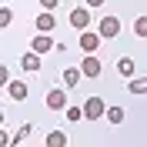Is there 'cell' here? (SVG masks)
Listing matches in <instances>:
<instances>
[{"label": "cell", "instance_id": "1", "mask_svg": "<svg viewBox=\"0 0 147 147\" xmlns=\"http://www.w3.org/2000/svg\"><path fill=\"white\" fill-rule=\"evenodd\" d=\"M104 110H107V107H104V100L97 97V94H94V97H87V104H84V117H87V120H100Z\"/></svg>", "mask_w": 147, "mask_h": 147}, {"label": "cell", "instance_id": "2", "mask_svg": "<svg viewBox=\"0 0 147 147\" xmlns=\"http://www.w3.org/2000/svg\"><path fill=\"white\" fill-rule=\"evenodd\" d=\"M30 50H37V54H47V50H57V40L50 34H44V30H40V34L34 37V40H30Z\"/></svg>", "mask_w": 147, "mask_h": 147}, {"label": "cell", "instance_id": "3", "mask_svg": "<svg viewBox=\"0 0 147 147\" xmlns=\"http://www.w3.org/2000/svg\"><path fill=\"white\" fill-rule=\"evenodd\" d=\"M100 40H104L100 34H94V30H80V40H77V44H80L84 54H94V50L100 47Z\"/></svg>", "mask_w": 147, "mask_h": 147}, {"label": "cell", "instance_id": "4", "mask_svg": "<svg viewBox=\"0 0 147 147\" xmlns=\"http://www.w3.org/2000/svg\"><path fill=\"white\" fill-rule=\"evenodd\" d=\"M97 34H100L104 40H114V37L120 34V20H117V17H104V20H100V30H97Z\"/></svg>", "mask_w": 147, "mask_h": 147}, {"label": "cell", "instance_id": "5", "mask_svg": "<svg viewBox=\"0 0 147 147\" xmlns=\"http://www.w3.org/2000/svg\"><path fill=\"white\" fill-rule=\"evenodd\" d=\"M100 67H104V64H100L94 54H84V64H80L84 77H100Z\"/></svg>", "mask_w": 147, "mask_h": 147}, {"label": "cell", "instance_id": "6", "mask_svg": "<svg viewBox=\"0 0 147 147\" xmlns=\"http://www.w3.org/2000/svg\"><path fill=\"white\" fill-rule=\"evenodd\" d=\"M47 107H50V110H64V107H67V94L60 90V87L47 90Z\"/></svg>", "mask_w": 147, "mask_h": 147}, {"label": "cell", "instance_id": "7", "mask_svg": "<svg viewBox=\"0 0 147 147\" xmlns=\"http://www.w3.org/2000/svg\"><path fill=\"white\" fill-rule=\"evenodd\" d=\"M20 70H24V74H37V70H40V54H37V50L24 54V57H20Z\"/></svg>", "mask_w": 147, "mask_h": 147}, {"label": "cell", "instance_id": "8", "mask_svg": "<svg viewBox=\"0 0 147 147\" xmlns=\"http://www.w3.org/2000/svg\"><path fill=\"white\" fill-rule=\"evenodd\" d=\"M7 94H10V100L20 104V100H27L30 90H27V84H24V80H10V84H7Z\"/></svg>", "mask_w": 147, "mask_h": 147}, {"label": "cell", "instance_id": "9", "mask_svg": "<svg viewBox=\"0 0 147 147\" xmlns=\"http://www.w3.org/2000/svg\"><path fill=\"white\" fill-rule=\"evenodd\" d=\"M70 24L77 30H87V24H90V13H87V7H74L70 10Z\"/></svg>", "mask_w": 147, "mask_h": 147}, {"label": "cell", "instance_id": "10", "mask_svg": "<svg viewBox=\"0 0 147 147\" xmlns=\"http://www.w3.org/2000/svg\"><path fill=\"white\" fill-rule=\"evenodd\" d=\"M54 27H57V17L50 13V10H44V13H37V30H44V34H50Z\"/></svg>", "mask_w": 147, "mask_h": 147}, {"label": "cell", "instance_id": "11", "mask_svg": "<svg viewBox=\"0 0 147 147\" xmlns=\"http://www.w3.org/2000/svg\"><path fill=\"white\" fill-rule=\"evenodd\" d=\"M80 77H84L80 67H64V87H67V90H70V87H77V84H80Z\"/></svg>", "mask_w": 147, "mask_h": 147}, {"label": "cell", "instance_id": "12", "mask_svg": "<svg viewBox=\"0 0 147 147\" xmlns=\"http://www.w3.org/2000/svg\"><path fill=\"white\" fill-rule=\"evenodd\" d=\"M134 70H137V67H134L130 57H120V60H117V74H120V77H134Z\"/></svg>", "mask_w": 147, "mask_h": 147}, {"label": "cell", "instance_id": "13", "mask_svg": "<svg viewBox=\"0 0 147 147\" xmlns=\"http://www.w3.org/2000/svg\"><path fill=\"white\" fill-rule=\"evenodd\" d=\"M47 147H67V134L64 130H50L47 134Z\"/></svg>", "mask_w": 147, "mask_h": 147}, {"label": "cell", "instance_id": "14", "mask_svg": "<svg viewBox=\"0 0 147 147\" xmlns=\"http://www.w3.org/2000/svg\"><path fill=\"white\" fill-rule=\"evenodd\" d=\"M127 90H130V94H147V77H130Z\"/></svg>", "mask_w": 147, "mask_h": 147}, {"label": "cell", "instance_id": "15", "mask_svg": "<svg viewBox=\"0 0 147 147\" xmlns=\"http://www.w3.org/2000/svg\"><path fill=\"white\" fill-rule=\"evenodd\" d=\"M104 117H107L110 124H120V120H124V107H107V110H104Z\"/></svg>", "mask_w": 147, "mask_h": 147}, {"label": "cell", "instance_id": "16", "mask_svg": "<svg viewBox=\"0 0 147 147\" xmlns=\"http://www.w3.org/2000/svg\"><path fill=\"white\" fill-rule=\"evenodd\" d=\"M27 137H34V124H24V127L13 134V144H20V140H27Z\"/></svg>", "mask_w": 147, "mask_h": 147}, {"label": "cell", "instance_id": "17", "mask_svg": "<svg viewBox=\"0 0 147 147\" xmlns=\"http://www.w3.org/2000/svg\"><path fill=\"white\" fill-rule=\"evenodd\" d=\"M10 20H13V10H10V7H0V30L10 27Z\"/></svg>", "mask_w": 147, "mask_h": 147}, {"label": "cell", "instance_id": "18", "mask_svg": "<svg viewBox=\"0 0 147 147\" xmlns=\"http://www.w3.org/2000/svg\"><path fill=\"white\" fill-rule=\"evenodd\" d=\"M134 34H137V37H147V17H137V20H134Z\"/></svg>", "mask_w": 147, "mask_h": 147}, {"label": "cell", "instance_id": "19", "mask_svg": "<svg viewBox=\"0 0 147 147\" xmlns=\"http://www.w3.org/2000/svg\"><path fill=\"white\" fill-rule=\"evenodd\" d=\"M7 84H10V67L0 64V87H7Z\"/></svg>", "mask_w": 147, "mask_h": 147}, {"label": "cell", "instance_id": "20", "mask_svg": "<svg viewBox=\"0 0 147 147\" xmlns=\"http://www.w3.org/2000/svg\"><path fill=\"white\" fill-rule=\"evenodd\" d=\"M84 117V107H67V120H80Z\"/></svg>", "mask_w": 147, "mask_h": 147}, {"label": "cell", "instance_id": "21", "mask_svg": "<svg viewBox=\"0 0 147 147\" xmlns=\"http://www.w3.org/2000/svg\"><path fill=\"white\" fill-rule=\"evenodd\" d=\"M7 144H13V134H7V130L0 127V147H7Z\"/></svg>", "mask_w": 147, "mask_h": 147}, {"label": "cell", "instance_id": "22", "mask_svg": "<svg viewBox=\"0 0 147 147\" xmlns=\"http://www.w3.org/2000/svg\"><path fill=\"white\" fill-rule=\"evenodd\" d=\"M57 3H60V0H40V7H44V10H54Z\"/></svg>", "mask_w": 147, "mask_h": 147}, {"label": "cell", "instance_id": "23", "mask_svg": "<svg viewBox=\"0 0 147 147\" xmlns=\"http://www.w3.org/2000/svg\"><path fill=\"white\" fill-rule=\"evenodd\" d=\"M100 3H104V0H87V7H100Z\"/></svg>", "mask_w": 147, "mask_h": 147}, {"label": "cell", "instance_id": "24", "mask_svg": "<svg viewBox=\"0 0 147 147\" xmlns=\"http://www.w3.org/2000/svg\"><path fill=\"white\" fill-rule=\"evenodd\" d=\"M3 120H7V117H3V114H0V124H3Z\"/></svg>", "mask_w": 147, "mask_h": 147}]
</instances>
